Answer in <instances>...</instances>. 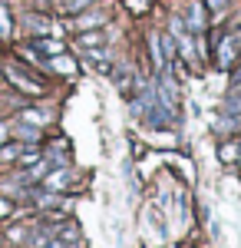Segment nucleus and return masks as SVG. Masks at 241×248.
Segmentation results:
<instances>
[{
	"instance_id": "2eb2a0df",
	"label": "nucleus",
	"mask_w": 241,
	"mask_h": 248,
	"mask_svg": "<svg viewBox=\"0 0 241 248\" xmlns=\"http://www.w3.org/2000/svg\"><path fill=\"white\" fill-rule=\"evenodd\" d=\"M20 139H30V142H33V139H37V129H20Z\"/></svg>"
},
{
	"instance_id": "9b49d317",
	"label": "nucleus",
	"mask_w": 241,
	"mask_h": 248,
	"mask_svg": "<svg viewBox=\"0 0 241 248\" xmlns=\"http://www.w3.org/2000/svg\"><path fill=\"white\" fill-rule=\"evenodd\" d=\"M60 3H63V10H66V14H83V10H90V7H93L96 0H60Z\"/></svg>"
},
{
	"instance_id": "4468645a",
	"label": "nucleus",
	"mask_w": 241,
	"mask_h": 248,
	"mask_svg": "<svg viewBox=\"0 0 241 248\" xmlns=\"http://www.w3.org/2000/svg\"><path fill=\"white\" fill-rule=\"evenodd\" d=\"M17 153H20V146H3V149H0L3 159H17Z\"/></svg>"
},
{
	"instance_id": "dca6fc26",
	"label": "nucleus",
	"mask_w": 241,
	"mask_h": 248,
	"mask_svg": "<svg viewBox=\"0 0 241 248\" xmlns=\"http://www.w3.org/2000/svg\"><path fill=\"white\" fill-rule=\"evenodd\" d=\"M205 3H208L211 10H225V3H228V0H205Z\"/></svg>"
},
{
	"instance_id": "ddd939ff",
	"label": "nucleus",
	"mask_w": 241,
	"mask_h": 248,
	"mask_svg": "<svg viewBox=\"0 0 241 248\" xmlns=\"http://www.w3.org/2000/svg\"><path fill=\"white\" fill-rule=\"evenodd\" d=\"M238 146H235V142H225L222 146V162H235V159H238Z\"/></svg>"
},
{
	"instance_id": "39448f33",
	"label": "nucleus",
	"mask_w": 241,
	"mask_h": 248,
	"mask_svg": "<svg viewBox=\"0 0 241 248\" xmlns=\"http://www.w3.org/2000/svg\"><path fill=\"white\" fill-rule=\"evenodd\" d=\"M188 30H195V33H202L205 27H208V20H205V7L198 3V0H192L188 3V23H185Z\"/></svg>"
},
{
	"instance_id": "1a4fd4ad",
	"label": "nucleus",
	"mask_w": 241,
	"mask_h": 248,
	"mask_svg": "<svg viewBox=\"0 0 241 248\" xmlns=\"http://www.w3.org/2000/svg\"><path fill=\"white\" fill-rule=\"evenodd\" d=\"M103 40H106L103 30H83V33H76V43H79V46H86V50H96Z\"/></svg>"
},
{
	"instance_id": "f3484780",
	"label": "nucleus",
	"mask_w": 241,
	"mask_h": 248,
	"mask_svg": "<svg viewBox=\"0 0 241 248\" xmlns=\"http://www.w3.org/2000/svg\"><path fill=\"white\" fill-rule=\"evenodd\" d=\"M0 215H10V202H0Z\"/></svg>"
},
{
	"instance_id": "423d86ee",
	"label": "nucleus",
	"mask_w": 241,
	"mask_h": 248,
	"mask_svg": "<svg viewBox=\"0 0 241 248\" xmlns=\"http://www.w3.org/2000/svg\"><path fill=\"white\" fill-rule=\"evenodd\" d=\"M33 50L46 53V57H60L66 46H63V40H53V37H33Z\"/></svg>"
},
{
	"instance_id": "a211bd4d",
	"label": "nucleus",
	"mask_w": 241,
	"mask_h": 248,
	"mask_svg": "<svg viewBox=\"0 0 241 248\" xmlns=\"http://www.w3.org/2000/svg\"><path fill=\"white\" fill-rule=\"evenodd\" d=\"M3 139H7V129H3V126H0V142H3Z\"/></svg>"
},
{
	"instance_id": "f8f14e48",
	"label": "nucleus",
	"mask_w": 241,
	"mask_h": 248,
	"mask_svg": "<svg viewBox=\"0 0 241 248\" xmlns=\"http://www.w3.org/2000/svg\"><path fill=\"white\" fill-rule=\"evenodd\" d=\"M10 14H7V7H3V0H0V37H10Z\"/></svg>"
},
{
	"instance_id": "7ed1b4c3",
	"label": "nucleus",
	"mask_w": 241,
	"mask_h": 248,
	"mask_svg": "<svg viewBox=\"0 0 241 248\" xmlns=\"http://www.w3.org/2000/svg\"><path fill=\"white\" fill-rule=\"evenodd\" d=\"M168 27H172V37L179 40V50H182V57H192V40H188V27L182 23L179 17L168 20Z\"/></svg>"
},
{
	"instance_id": "0eeeda50",
	"label": "nucleus",
	"mask_w": 241,
	"mask_h": 248,
	"mask_svg": "<svg viewBox=\"0 0 241 248\" xmlns=\"http://www.w3.org/2000/svg\"><path fill=\"white\" fill-rule=\"evenodd\" d=\"M235 50H238V37H225L222 40V50H218V66H231Z\"/></svg>"
},
{
	"instance_id": "f03ea898",
	"label": "nucleus",
	"mask_w": 241,
	"mask_h": 248,
	"mask_svg": "<svg viewBox=\"0 0 241 248\" xmlns=\"http://www.w3.org/2000/svg\"><path fill=\"white\" fill-rule=\"evenodd\" d=\"M23 27L33 33V37H46V33H53L56 27H53V20H46V17H37V14H27L23 17Z\"/></svg>"
},
{
	"instance_id": "f257e3e1",
	"label": "nucleus",
	"mask_w": 241,
	"mask_h": 248,
	"mask_svg": "<svg viewBox=\"0 0 241 248\" xmlns=\"http://www.w3.org/2000/svg\"><path fill=\"white\" fill-rule=\"evenodd\" d=\"M103 23H106V14H103V10H83V14H76V20H73L76 33H83V30H99Z\"/></svg>"
},
{
	"instance_id": "9d476101",
	"label": "nucleus",
	"mask_w": 241,
	"mask_h": 248,
	"mask_svg": "<svg viewBox=\"0 0 241 248\" xmlns=\"http://www.w3.org/2000/svg\"><path fill=\"white\" fill-rule=\"evenodd\" d=\"M66 179H70V169L50 172V175H46V189H50V192H53V189H63V186H66Z\"/></svg>"
},
{
	"instance_id": "6e6552de",
	"label": "nucleus",
	"mask_w": 241,
	"mask_h": 248,
	"mask_svg": "<svg viewBox=\"0 0 241 248\" xmlns=\"http://www.w3.org/2000/svg\"><path fill=\"white\" fill-rule=\"evenodd\" d=\"M83 57L90 60V63H93V66L99 70V73H109V70H112V63H109V53H103L99 46H96V50H86Z\"/></svg>"
},
{
	"instance_id": "20e7f679",
	"label": "nucleus",
	"mask_w": 241,
	"mask_h": 248,
	"mask_svg": "<svg viewBox=\"0 0 241 248\" xmlns=\"http://www.w3.org/2000/svg\"><path fill=\"white\" fill-rule=\"evenodd\" d=\"M7 77H10V83H14V86L27 90V93H33V96H40V93H43V86H40V83H33L30 77H23V73H20L17 66H7Z\"/></svg>"
}]
</instances>
